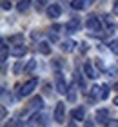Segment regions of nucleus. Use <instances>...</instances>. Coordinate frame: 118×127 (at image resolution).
I'll return each mask as SVG.
<instances>
[{"label": "nucleus", "mask_w": 118, "mask_h": 127, "mask_svg": "<svg viewBox=\"0 0 118 127\" xmlns=\"http://www.w3.org/2000/svg\"><path fill=\"white\" fill-rule=\"evenodd\" d=\"M5 127H22V122L15 118V120H9V122L5 124Z\"/></svg>", "instance_id": "nucleus-16"}, {"label": "nucleus", "mask_w": 118, "mask_h": 127, "mask_svg": "<svg viewBox=\"0 0 118 127\" xmlns=\"http://www.w3.org/2000/svg\"><path fill=\"white\" fill-rule=\"evenodd\" d=\"M9 44H13V45L24 44V34H13V36H9Z\"/></svg>", "instance_id": "nucleus-11"}, {"label": "nucleus", "mask_w": 118, "mask_h": 127, "mask_svg": "<svg viewBox=\"0 0 118 127\" xmlns=\"http://www.w3.org/2000/svg\"><path fill=\"white\" fill-rule=\"evenodd\" d=\"M107 116H109L107 109H98V111L94 113V120H96L98 124H104L105 120H107Z\"/></svg>", "instance_id": "nucleus-7"}, {"label": "nucleus", "mask_w": 118, "mask_h": 127, "mask_svg": "<svg viewBox=\"0 0 118 127\" xmlns=\"http://www.w3.org/2000/svg\"><path fill=\"white\" fill-rule=\"evenodd\" d=\"M49 38H51V40H53V42H56V40H58V38H56V34H53V33H51V34H49Z\"/></svg>", "instance_id": "nucleus-33"}, {"label": "nucleus", "mask_w": 118, "mask_h": 127, "mask_svg": "<svg viewBox=\"0 0 118 127\" xmlns=\"http://www.w3.org/2000/svg\"><path fill=\"white\" fill-rule=\"evenodd\" d=\"M80 53H87V44H82L80 45Z\"/></svg>", "instance_id": "nucleus-30"}, {"label": "nucleus", "mask_w": 118, "mask_h": 127, "mask_svg": "<svg viewBox=\"0 0 118 127\" xmlns=\"http://www.w3.org/2000/svg\"><path fill=\"white\" fill-rule=\"evenodd\" d=\"M71 5H73L75 9H84V7H85V5H84V0H73V4H71Z\"/></svg>", "instance_id": "nucleus-21"}, {"label": "nucleus", "mask_w": 118, "mask_h": 127, "mask_svg": "<svg viewBox=\"0 0 118 127\" xmlns=\"http://www.w3.org/2000/svg\"><path fill=\"white\" fill-rule=\"evenodd\" d=\"M84 73H85V74H87L89 78H96V76H98V74H96V71L93 69V65H91L89 62H87L85 65H84Z\"/></svg>", "instance_id": "nucleus-10"}, {"label": "nucleus", "mask_w": 118, "mask_h": 127, "mask_svg": "<svg viewBox=\"0 0 118 127\" xmlns=\"http://www.w3.org/2000/svg\"><path fill=\"white\" fill-rule=\"evenodd\" d=\"M2 9H4V11L11 9V2H9V0H2Z\"/></svg>", "instance_id": "nucleus-25"}, {"label": "nucleus", "mask_w": 118, "mask_h": 127, "mask_svg": "<svg viewBox=\"0 0 118 127\" xmlns=\"http://www.w3.org/2000/svg\"><path fill=\"white\" fill-rule=\"evenodd\" d=\"M9 53L13 55V56H18V58H20V56H24V55L27 53V47H26L24 44H20V45H13V47L9 49Z\"/></svg>", "instance_id": "nucleus-6"}, {"label": "nucleus", "mask_w": 118, "mask_h": 127, "mask_svg": "<svg viewBox=\"0 0 118 127\" xmlns=\"http://www.w3.org/2000/svg\"><path fill=\"white\" fill-rule=\"evenodd\" d=\"M64 113H66V109H64V103H62V102H58V103H56V107H55V120H56L58 124H62V122H64V118H66V116H64Z\"/></svg>", "instance_id": "nucleus-3"}, {"label": "nucleus", "mask_w": 118, "mask_h": 127, "mask_svg": "<svg viewBox=\"0 0 118 127\" xmlns=\"http://www.w3.org/2000/svg\"><path fill=\"white\" fill-rule=\"evenodd\" d=\"M67 100H69V102H75V100H76V93H75V89H73V87H71V89H69V93H67Z\"/></svg>", "instance_id": "nucleus-23"}, {"label": "nucleus", "mask_w": 118, "mask_h": 127, "mask_svg": "<svg viewBox=\"0 0 118 127\" xmlns=\"http://www.w3.org/2000/svg\"><path fill=\"white\" fill-rule=\"evenodd\" d=\"M93 2H94V0H84V5H85V7H89Z\"/></svg>", "instance_id": "nucleus-31"}, {"label": "nucleus", "mask_w": 118, "mask_h": 127, "mask_svg": "<svg viewBox=\"0 0 118 127\" xmlns=\"http://www.w3.org/2000/svg\"><path fill=\"white\" fill-rule=\"evenodd\" d=\"M45 2H47V0H37V2H35V7H37V11H42V9L45 7Z\"/></svg>", "instance_id": "nucleus-22"}, {"label": "nucleus", "mask_w": 118, "mask_h": 127, "mask_svg": "<svg viewBox=\"0 0 118 127\" xmlns=\"http://www.w3.org/2000/svg\"><path fill=\"white\" fill-rule=\"evenodd\" d=\"M20 71H22V62H16V64H15V67H13V73H15V74H18Z\"/></svg>", "instance_id": "nucleus-24"}, {"label": "nucleus", "mask_w": 118, "mask_h": 127, "mask_svg": "<svg viewBox=\"0 0 118 127\" xmlns=\"http://www.w3.org/2000/svg\"><path fill=\"white\" fill-rule=\"evenodd\" d=\"M29 2H31V0H20V2H18V11H26Z\"/></svg>", "instance_id": "nucleus-19"}, {"label": "nucleus", "mask_w": 118, "mask_h": 127, "mask_svg": "<svg viewBox=\"0 0 118 127\" xmlns=\"http://www.w3.org/2000/svg\"><path fill=\"white\" fill-rule=\"evenodd\" d=\"M78 27H80V20H78V18H76V16H75V18H71V20L67 22L66 29H67V31H76V29H78Z\"/></svg>", "instance_id": "nucleus-9"}, {"label": "nucleus", "mask_w": 118, "mask_h": 127, "mask_svg": "<svg viewBox=\"0 0 118 127\" xmlns=\"http://www.w3.org/2000/svg\"><path fill=\"white\" fill-rule=\"evenodd\" d=\"M0 47H2V64L7 60V45H5V40H2V45H0Z\"/></svg>", "instance_id": "nucleus-15"}, {"label": "nucleus", "mask_w": 118, "mask_h": 127, "mask_svg": "<svg viewBox=\"0 0 118 127\" xmlns=\"http://www.w3.org/2000/svg\"><path fill=\"white\" fill-rule=\"evenodd\" d=\"M107 127H118V120H111V122H107Z\"/></svg>", "instance_id": "nucleus-27"}, {"label": "nucleus", "mask_w": 118, "mask_h": 127, "mask_svg": "<svg viewBox=\"0 0 118 127\" xmlns=\"http://www.w3.org/2000/svg\"><path fill=\"white\" fill-rule=\"evenodd\" d=\"M113 13L118 15V0H115V5H113Z\"/></svg>", "instance_id": "nucleus-29"}, {"label": "nucleus", "mask_w": 118, "mask_h": 127, "mask_svg": "<svg viewBox=\"0 0 118 127\" xmlns=\"http://www.w3.org/2000/svg\"><path fill=\"white\" fill-rule=\"evenodd\" d=\"M0 114H2V118L7 116V111H5V107H2V111H0Z\"/></svg>", "instance_id": "nucleus-32"}, {"label": "nucleus", "mask_w": 118, "mask_h": 127, "mask_svg": "<svg viewBox=\"0 0 118 127\" xmlns=\"http://www.w3.org/2000/svg\"><path fill=\"white\" fill-rule=\"evenodd\" d=\"M109 49H111V53L118 55V40H113V42L109 44Z\"/></svg>", "instance_id": "nucleus-20"}, {"label": "nucleus", "mask_w": 118, "mask_h": 127, "mask_svg": "<svg viewBox=\"0 0 118 127\" xmlns=\"http://www.w3.org/2000/svg\"><path fill=\"white\" fill-rule=\"evenodd\" d=\"M56 91H58V93H60V95H64V93H67V85H66V82H64V76H62V73H56Z\"/></svg>", "instance_id": "nucleus-2"}, {"label": "nucleus", "mask_w": 118, "mask_h": 127, "mask_svg": "<svg viewBox=\"0 0 118 127\" xmlns=\"http://www.w3.org/2000/svg\"><path fill=\"white\" fill-rule=\"evenodd\" d=\"M73 45H75L73 40H66V42H62V51H67L69 53V51L73 49Z\"/></svg>", "instance_id": "nucleus-14"}, {"label": "nucleus", "mask_w": 118, "mask_h": 127, "mask_svg": "<svg viewBox=\"0 0 118 127\" xmlns=\"http://www.w3.org/2000/svg\"><path fill=\"white\" fill-rule=\"evenodd\" d=\"M115 89H116V91H118V84H116V85H115Z\"/></svg>", "instance_id": "nucleus-35"}, {"label": "nucleus", "mask_w": 118, "mask_h": 127, "mask_svg": "<svg viewBox=\"0 0 118 127\" xmlns=\"http://www.w3.org/2000/svg\"><path fill=\"white\" fill-rule=\"evenodd\" d=\"M109 95V85H102L100 87V98H107Z\"/></svg>", "instance_id": "nucleus-17"}, {"label": "nucleus", "mask_w": 118, "mask_h": 127, "mask_svg": "<svg viewBox=\"0 0 118 127\" xmlns=\"http://www.w3.org/2000/svg\"><path fill=\"white\" fill-rule=\"evenodd\" d=\"M29 107H31V109H40V107H42V98L35 96L33 100H31V103H29Z\"/></svg>", "instance_id": "nucleus-13"}, {"label": "nucleus", "mask_w": 118, "mask_h": 127, "mask_svg": "<svg viewBox=\"0 0 118 127\" xmlns=\"http://www.w3.org/2000/svg\"><path fill=\"white\" fill-rule=\"evenodd\" d=\"M71 116H73L75 120H78V122H82V120H84V116H85V111H84L82 107H76V109H73Z\"/></svg>", "instance_id": "nucleus-8"}, {"label": "nucleus", "mask_w": 118, "mask_h": 127, "mask_svg": "<svg viewBox=\"0 0 118 127\" xmlns=\"http://www.w3.org/2000/svg\"><path fill=\"white\" fill-rule=\"evenodd\" d=\"M85 26L89 27L91 31H98V29H100V20H98V16H96V15H91L89 18H87Z\"/></svg>", "instance_id": "nucleus-4"}, {"label": "nucleus", "mask_w": 118, "mask_h": 127, "mask_svg": "<svg viewBox=\"0 0 118 127\" xmlns=\"http://www.w3.org/2000/svg\"><path fill=\"white\" fill-rule=\"evenodd\" d=\"M40 34H42V33H40V31L37 29V31H33V33H31V38H35V40H37V38L40 36Z\"/></svg>", "instance_id": "nucleus-28"}, {"label": "nucleus", "mask_w": 118, "mask_h": 127, "mask_svg": "<svg viewBox=\"0 0 118 127\" xmlns=\"http://www.w3.org/2000/svg\"><path fill=\"white\" fill-rule=\"evenodd\" d=\"M37 84H38V80H37V78H31L29 82H26V84H24L22 87H20V91H18L20 96H27V95H31V93H33V89L37 87Z\"/></svg>", "instance_id": "nucleus-1"}, {"label": "nucleus", "mask_w": 118, "mask_h": 127, "mask_svg": "<svg viewBox=\"0 0 118 127\" xmlns=\"http://www.w3.org/2000/svg\"><path fill=\"white\" fill-rule=\"evenodd\" d=\"M35 67H37V62H35V60H31V62H29L27 65H26L24 73H33V69H35Z\"/></svg>", "instance_id": "nucleus-18"}, {"label": "nucleus", "mask_w": 118, "mask_h": 127, "mask_svg": "<svg viewBox=\"0 0 118 127\" xmlns=\"http://www.w3.org/2000/svg\"><path fill=\"white\" fill-rule=\"evenodd\" d=\"M60 15H62V7L58 4H53V5L47 7V16H49V18H58Z\"/></svg>", "instance_id": "nucleus-5"}, {"label": "nucleus", "mask_w": 118, "mask_h": 127, "mask_svg": "<svg viewBox=\"0 0 118 127\" xmlns=\"http://www.w3.org/2000/svg\"><path fill=\"white\" fill-rule=\"evenodd\" d=\"M115 103H116V105H118V96H116V98H115Z\"/></svg>", "instance_id": "nucleus-34"}, {"label": "nucleus", "mask_w": 118, "mask_h": 127, "mask_svg": "<svg viewBox=\"0 0 118 127\" xmlns=\"http://www.w3.org/2000/svg\"><path fill=\"white\" fill-rule=\"evenodd\" d=\"M38 51L42 55H49L51 53V47H49V44H47V42H40L38 44Z\"/></svg>", "instance_id": "nucleus-12"}, {"label": "nucleus", "mask_w": 118, "mask_h": 127, "mask_svg": "<svg viewBox=\"0 0 118 127\" xmlns=\"http://www.w3.org/2000/svg\"><path fill=\"white\" fill-rule=\"evenodd\" d=\"M98 89H100V87H96V85H94V87H91V95H93V96H98V93H100Z\"/></svg>", "instance_id": "nucleus-26"}]
</instances>
